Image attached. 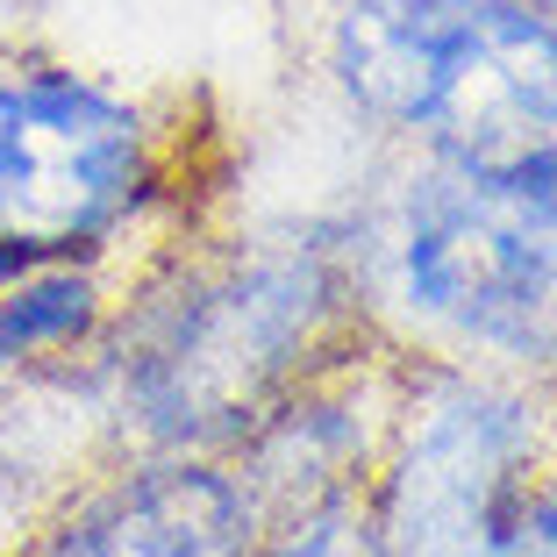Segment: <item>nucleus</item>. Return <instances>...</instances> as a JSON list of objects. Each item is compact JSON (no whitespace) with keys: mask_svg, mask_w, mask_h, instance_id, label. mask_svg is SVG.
Segmentation results:
<instances>
[{"mask_svg":"<svg viewBox=\"0 0 557 557\" xmlns=\"http://www.w3.org/2000/svg\"><path fill=\"white\" fill-rule=\"evenodd\" d=\"M264 557H386L379 508H364L358 493H329V500L300 508V522L286 529Z\"/></svg>","mask_w":557,"mask_h":557,"instance_id":"8","label":"nucleus"},{"mask_svg":"<svg viewBox=\"0 0 557 557\" xmlns=\"http://www.w3.org/2000/svg\"><path fill=\"white\" fill-rule=\"evenodd\" d=\"M258 500L208 465H150L65 515L36 557H250Z\"/></svg>","mask_w":557,"mask_h":557,"instance_id":"6","label":"nucleus"},{"mask_svg":"<svg viewBox=\"0 0 557 557\" xmlns=\"http://www.w3.org/2000/svg\"><path fill=\"white\" fill-rule=\"evenodd\" d=\"M479 557H557V479H543V486L522 479V493L508 500V515Z\"/></svg>","mask_w":557,"mask_h":557,"instance_id":"9","label":"nucleus"},{"mask_svg":"<svg viewBox=\"0 0 557 557\" xmlns=\"http://www.w3.org/2000/svg\"><path fill=\"white\" fill-rule=\"evenodd\" d=\"M94 322V286L72 272H22L8 294H0V364H22L36 350L72 344L79 329Z\"/></svg>","mask_w":557,"mask_h":557,"instance_id":"7","label":"nucleus"},{"mask_svg":"<svg viewBox=\"0 0 557 557\" xmlns=\"http://www.w3.org/2000/svg\"><path fill=\"white\" fill-rule=\"evenodd\" d=\"M336 314V286L314 258H250L186 300L136 372V400L164 436H222L308 364Z\"/></svg>","mask_w":557,"mask_h":557,"instance_id":"4","label":"nucleus"},{"mask_svg":"<svg viewBox=\"0 0 557 557\" xmlns=\"http://www.w3.org/2000/svg\"><path fill=\"white\" fill-rule=\"evenodd\" d=\"M529 414L486 386H443L408 429L400 472L379 500L386 557H479L522 493Z\"/></svg>","mask_w":557,"mask_h":557,"instance_id":"5","label":"nucleus"},{"mask_svg":"<svg viewBox=\"0 0 557 557\" xmlns=\"http://www.w3.org/2000/svg\"><path fill=\"white\" fill-rule=\"evenodd\" d=\"M150 129L86 79H0V278L94 250L150 194Z\"/></svg>","mask_w":557,"mask_h":557,"instance_id":"3","label":"nucleus"},{"mask_svg":"<svg viewBox=\"0 0 557 557\" xmlns=\"http://www.w3.org/2000/svg\"><path fill=\"white\" fill-rule=\"evenodd\" d=\"M400 286L429 322L557 364V186L443 164L400 214Z\"/></svg>","mask_w":557,"mask_h":557,"instance_id":"2","label":"nucleus"},{"mask_svg":"<svg viewBox=\"0 0 557 557\" xmlns=\"http://www.w3.org/2000/svg\"><path fill=\"white\" fill-rule=\"evenodd\" d=\"M336 86L458 172L557 186V15L529 0H350Z\"/></svg>","mask_w":557,"mask_h":557,"instance_id":"1","label":"nucleus"}]
</instances>
